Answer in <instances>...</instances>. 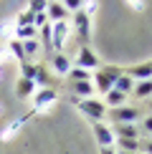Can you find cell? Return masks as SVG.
Returning a JSON list of instances; mask_svg holds the SVG:
<instances>
[{"instance_id":"cell-27","label":"cell","mask_w":152,"mask_h":154,"mask_svg":"<svg viewBox=\"0 0 152 154\" xmlns=\"http://www.w3.org/2000/svg\"><path fill=\"white\" fill-rule=\"evenodd\" d=\"M97 8H99V5H97V0H84V8H81V10H84L86 15L91 18L94 13H97Z\"/></svg>"},{"instance_id":"cell-30","label":"cell","mask_w":152,"mask_h":154,"mask_svg":"<svg viewBox=\"0 0 152 154\" xmlns=\"http://www.w3.org/2000/svg\"><path fill=\"white\" fill-rule=\"evenodd\" d=\"M117 154H135V152H119V149H117Z\"/></svg>"},{"instance_id":"cell-18","label":"cell","mask_w":152,"mask_h":154,"mask_svg":"<svg viewBox=\"0 0 152 154\" xmlns=\"http://www.w3.org/2000/svg\"><path fill=\"white\" fill-rule=\"evenodd\" d=\"M21 46H23V53H25V58H36L38 53H41V41H36V38H30V41H21Z\"/></svg>"},{"instance_id":"cell-8","label":"cell","mask_w":152,"mask_h":154,"mask_svg":"<svg viewBox=\"0 0 152 154\" xmlns=\"http://www.w3.org/2000/svg\"><path fill=\"white\" fill-rule=\"evenodd\" d=\"M56 99H59V94H56V88H51V86L36 91V94H33V106H36L33 111H46V109L53 104Z\"/></svg>"},{"instance_id":"cell-28","label":"cell","mask_w":152,"mask_h":154,"mask_svg":"<svg viewBox=\"0 0 152 154\" xmlns=\"http://www.w3.org/2000/svg\"><path fill=\"white\" fill-rule=\"evenodd\" d=\"M139 152H142V154H152V137L139 142Z\"/></svg>"},{"instance_id":"cell-4","label":"cell","mask_w":152,"mask_h":154,"mask_svg":"<svg viewBox=\"0 0 152 154\" xmlns=\"http://www.w3.org/2000/svg\"><path fill=\"white\" fill-rule=\"evenodd\" d=\"M68 25H74V28H76V35H79L81 46H86L89 38H91V18H89L84 10L71 13V23H68Z\"/></svg>"},{"instance_id":"cell-11","label":"cell","mask_w":152,"mask_h":154,"mask_svg":"<svg viewBox=\"0 0 152 154\" xmlns=\"http://www.w3.org/2000/svg\"><path fill=\"white\" fill-rule=\"evenodd\" d=\"M114 139H139V124H112Z\"/></svg>"},{"instance_id":"cell-1","label":"cell","mask_w":152,"mask_h":154,"mask_svg":"<svg viewBox=\"0 0 152 154\" xmlns=\"http://www.w3.org/2000/svg\"><path fill=\"white\" fill-rule=\"evenodd\" d=\"M119 73H122V68H114V66H101L97 71L91 73V83H94V91L97 94H109L114 88V81L119 79Z\"/></svg>"},{"instance_id":"cell-24","label":"cell","mask_w":152,"mask_h":154,"mask_svg":"<svg viewBox=\"0 0 152 154\" xmlns=\"http://www.w3.org/2000/svg\"><path fill=\"white\" fill-rule=\"evenodd\" d=\"M46 8H48V0H30V5H28V10L33 13H46Z\"/></svg>"},{"instance_id":"cell-13","label":"cell","mask_w":152,"mask_h":154,"mask_svg":"<svg viewBox=\"0 0 152 154\" xmlns=\"http://www.w3.org/2000/svg\"><path fill=\"white\" fill-rule=\"evenodd\" d=\"M127 104V96L122 91H117V88H112L109 94H104V106L106 109H119V106H124Z\"/></svg>"},{"instance_id":"cell-14","label":"cell","mask_w":152,"mask_h":154,"mask_svg":"<svg viewBox=\"0 0 152 154\" xmlns=\"http://www.w3.org/2000/svg\"><path fill=\"white\" fill-rule=\"evenodd\" d=\"M71 88H74V96H79V99H91L94 94V83L91 81H79V83H71Z\"/></svg>"},{"instance_id":"cell-31","label":"cell","mask_w":152,"mask_h":154,"mask_svg":"<svg viewBox=\"0 0 152 154\" xmlns=\"http://www.w3.org/2000/svg\"><path fill=\"white\" fill-rule=\"evenodd\" d=\"M147 106H150V111H152V99H150V101H147Z\"/></svg>"},{"instance_id":"cell-3","label":"cell","mask_w":152,"mask_h":154,"mask_svg":"<svg viewBox=\"0 0 152 154\" xmlns=\"http://www.w3.org/2000/svg\"><path fill=\"white\" fill-rule=\"evenodd\" d=\"M106 116L112 119V124H137L142 119V109L139 106H119V109H109Z\"/></svg>"},{"instance_id":"cell-19","label":"cell","mask_w":152,"mask_h":154,"mask_svg":"<svg viewBox=\"0 0 152 154\" xmlns=\"http://www.w3.org/2000/svg\"><path fill=\"white\" fill-rule=\"evenodd\" d=\"M71 83H79V81H91V71H86V68H79V66H74L71 71H68L66 76Z\"/></svg>"},{"instance_id":"cell-15","label":"cell","mask_w":152,"mask_h":154,"mask_svg":"<svg viewBox=\"0 0 152 154\" xmlns=\"http://www.w3.org/2000/svg\"><path fill=\"white\" fill-rule=\"evenodd\" d=\"M36 83L33 81H28V79H21L15 83V96H21V99H28V96H33L36 94Z\"/></svg>"},{"instance_id":"cell-6","label":"cell","mask_w":152,"mask_h":154,"mask_svg":"<svg viewBox=\"0 0 152 154\" xmlns=\"http://www.w3.org/2000/svg\"><path fill=\"white\" fill-rule=\"evenodd\" d=\"M68 20H59V23H51V46H53V51L59 53V51L66 46L68 41Z\"/></svg>"},{"instance_id":"cell-9","label":"cell","mask_w":152,"mask_h":154,"mask_svg":"<svg viewBox=\"0 0 152 154\" xmlns=\"http://www.w3.org/2000/svg\"><path fill=\"white\" fill-rule=\"evenodd\" d=\"M46 15H48V20H51V23H59V20H68V18H71V13L63 8L61 0H48Z\"/></svg>"},{"instance_id":"cell-23","label":"cell","mask_w":152,"mask_h":154,"mask_svg":"<svg viewBox=\"0 0 152 154\" xmlns=\"http://www.w3.org/2000/svg\"><path fill=\"white\" fill-rule=\"evenodd\" d=\"M23 25H33V13L30 10H23L15 20V28H23Z\"/></svg>"},{"instance_id":"cell-26","label":"cell","mask_w":152,"mask_h":154,"mask_svg":"<svg viewBox=\"0 0 152 154\" xmlns=\"http://www.w3.org/2000/svg\"><path fill=\"white\" fill-rule=\"evenodd\" d=\"M139 131H144V134H150V137H152V114H150V116H142Z\"/></svg>"},{"instance_id":"cell-21","label":"cell","mask_w":152,"mask_h":154,"mask_svg":"<svg viewBox=\"0 0 152 154\" xmlns=\"http://www.w3.org/2000/svg\"><path fill=\"white\" fill-rule=\"evenodd\" d=\"M36 63H30V61H23L21 63V79H28V81H33V76H36Z\"/></svg>"},{"instance_id":"cell-7","label":"cell","mask_w":152,"mask_h":154,"mask_svg":"<svg viewBox=\"0 0 152 154\" xmlns=\"http://www.w3.org/2000/svg\"><path fill=\"white\" fill-rule=\"evenodd\" d=\"M91 129H94V137H97V142L101 149H106V146H114V131L109 124H104V121H91Z\"/></svg>"},{"instance_id":"cell-20","label":"cell","mask_w":152,"mask_h":154,"mask_svg":"<svg viewBox=\"0 0 152 154\" xmlns=\"http://www.w3.org/2000/svg\"><path fill=\"white\" fill-rule=\"evenodd\" d=\"M117 149L119 152H135V154H139V139H117Z\"/></svg>"},{"instance_id":"cell-17","label":"cell","mask_w":152,"mask_h":154,"mask_svg":"<svg viewBox=\"0 0 152 154\" xmlns=\"http://www.w3.org/2000/svg\"><path fill=\"white\" fill-rule=\"evenodd\" d=\"M114 88H117V91H122L124 96H129V94H132V88H135V81H132L129 76L122 71V73H119V79L114 81Z\"/></svg>"},{"instance_id":"cell-12","label":"cell","mask_w":152,"mask_h":154,"mask_svg":"<svg viewBox=\"0 0 152 154\" xmlns=\"http://www.w3.org/2000/svg\"><path fill=\"white\" fill-rule=\"evenodd\" d=\"M124 73L129 76L135 83H137V81H147V79H152V61H147V63H137V66L127 68Z\"/></svg>"},{"instance_id":"cell-29","label":"cell","mask_w":152,"mask_h":154,"mask_svg":"<svg viewBox=\"0 0 152 154\" xmlns=\"http://www.w3.org/2000/svg\"><path fill=\"white\" fill-rule=\"evenodd\" d=\"M101 154H117V149L114 146H106V149H101Z\"/></svg>"},{"instance_id":"cell-25","label":"cell","mask_w":152,"mask_h":154,"mask_svg":"<svg viewBox=\"0 0 152 154\" xmlns=\"http://www.w3.org/2000/svg\"><path fill=\"white\" fill-rule=\"evenodd\" d=\"M63 8H66L68 13H79L81 8H84V0H61Z\"/></svg>"},{"instance_id":"cell-10","label":"cell","mask_w":152,"mask_h":154,"mask_svg":"<svg viewBox=\"0 0 152 154\" xmlns=\"http://www.w3.org/2000/svg\"><path fill=\"white\" fill-rule=\"evenodd\" d=\"M51 68H53L56 73H61V76H68V71L74 68V58H68L63 51H59V53H53V58H51Z\"/></svg>"},{"instance_id":"cell-16","label":"cell","mask_w":152,"mask_h":154,"mask_svg":"<svg viewBox=\"0 0 152 154\" xmlns=\"http://www.w3.org/2000/svg\"><path fill=\"white\" fill-rule=\"evenodd\" d=\"M132 96H137V99H152V79L137 81L135 88H132Z\"/></svg>"},{"instance_id":"cell-5","label":"cell","mask_w":152,"mask_h":154,"mask_svg":"<svg viewBox=\"0 0 152 154\" xmlns=\"http://www.w3.org/2000/svg\"><path fill=\"white\" fill-rule=\"evenodd\" d=\"M74 66H79V68H86V71H97V68H101V61H99V56L94 53L89 46H79V51H76V58H74Z\"/></svg>"},{"instance_id":"cell-2","label":"cell","mask_w":152,"mask_h":154,"mask_svg":"<svg viewBox=\"0 0 152 154\" xmlns=\"http://www.w3.org/2000/svg\"><path fill=\"white\" fill-rule=\"evenodd\" d=\"M71 104L79 109L89 121H101V119H106V111H109V109L104 106V101H97V99H79V96H71Z\"/></svg>"},{"instance_id":"cell-22","label":"cell","mask_w":152,"mask_h":154,"mask_svg":"<svg viewBox=\"0 0 152 154\" xmlns=\"http://www.w3.org/2000/svg\"><path fill=\"white\" fill-rule=\"evenodd\" d=\"M28 116H30V114H28ZM28 116H21V119H15V121H13V124L8 126V129L3 131V139H10L13 134H15V131H18V129H21V126L25 124V119H28Z\"/></svg>"}]
</instances>
